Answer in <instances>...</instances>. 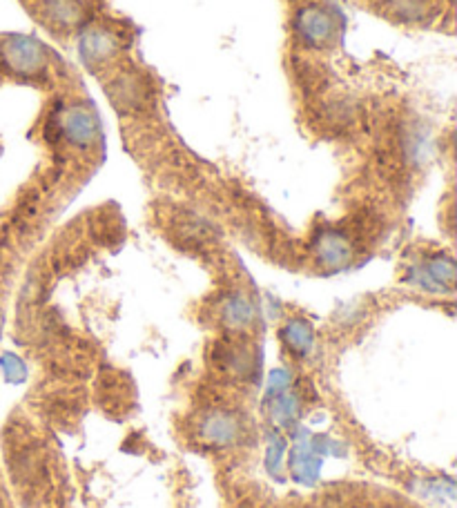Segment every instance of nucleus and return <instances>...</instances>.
I'll return each mask as SVG.
<instances>
[{"instance_id":"1","label":"nucleus","mask_w":457,"mask_h":508,"mask_svg":"<svg viewBox=\"0 0 457 508\" xmlns=\"http://www.w3.org/2000/svg\"><path fill=\"white\" fill-rule=\"evenodd\" d=\"M0 67L13 76H43L49 67V49L34 36H4L0 40Z\"/></svg>"},{"instance_id":"2","label":"nucleus","mask_w":457,"mask_h":508,"mask_svg":"<svg viewBox=\"0 0 457 508\" xmlns=\"http://www.w3.org/2000/svg\"><path fill=\"white\" fill-rule=\"evenodd\" d=\"M57 136L69 147L92 150L101 141V121L90 103H72L58 112L54 121Z\"/></svg>"},{"instance_id":"3","label":"nucleus","mask_w":457,"mask_h":508,"mask_svg":"<svg viewBox=\"0 0 457 508\" xmlns=\"http://www.w3.org/2000/svg\"><path fill=\"white\" fill-rule=\"evenodd\" d=\"M293 27L299 43L308 49L330 48L332 40L339 34L335 13L324 7V4L317 3H308L303 7H299L297 13H294Z\"/></svg>"},{"instance_id":"4","label":"nucleus","mask_w":457,"mask_h":508,"mask_svg":"<svg viewBox=\"0 0 457 508\" xmlns=\"http://www.w3.org/2000/svg\"><path fill=\"white\" fill-rule=\"evenodd\" d=\"M337 448H344L339 442L330 440L324 435H306L299 437V442L294 444L293 452H290V470H293V477L299 484H315L320 479L321 464H324V457L332 455Z\"/></svg>"},{"instance_id":"5","label":"nucleus","mask_w":457,"mask_h":508,"mask_svg":"<svg viewBox=\"0 0 457 508\" xmlns=\"http://www.w3.org/2000/svg\"><path fill=\"white\" fill-rule=\"evenodd\" d=\"M108 96L117 112L136 114L150 105L152 87L143 74L134 72V69H123L110 78Z\"/></svg>"},{"instance_id":"6","label":"nucleus","mask_w":457,"mask_h":508,"mask_svg":"<svg viewBox=\"0 0 457 508\" xmlns=\"http://www.w3.org/2000/svg\"><path fill=\"white\" fill-rule=\"evenodd\" d=\"M198 440L207 446L215 448H230L239 444L246 433L242 415L233 413V410L215 408L198 422Z\"/></svg>"},{"instance_id":"7","label":"nucleus","mask_w":457,"mask_h":508,"mask_svg":"<svg viewBox=\"0 0 457 508\" xmlns=\"http://www.w3.org/2000/svg\"><path fill=\"white\" fill-rule=\"evenodd\" d=\"M312 257H315L317 266H320L321 270H344L355 257L353 241H350L348 234L341 232V230H320V232L315 234V241H312Z\"/></svg>"},{"instance_id":"8","label":"nucleus","mask_w":457,"mask_h":508,"mask_svg":"<svg viewBox=\"0 0 457 508\" xmlns=\"http://www.w3.org/2000/svg\"><path fill=\"white\" fill-rule=\"evenodd\" d=\"M406 279L426 293H451L455 285V261L449 254H435L410 267Z\"/></svg>"},{"instance_id":"9","label":"nucleus","mask_w":457,"mask_h":508,"mask_svg":"<svg viewBox=\"0 0 457 508\" xmlns=\"http://www.w3.org/2000/svg\"><path fill=\"white\" fill-rule=\"evenodd\" d=\"M119 49H121V40H119L117 31L101 25L87 27L81 34V40H78L81 58L90 65V67H99V65L112 61L119 54Z\"/></svg>"},{"instance_id":"10","label":"nucleus","mask_w":457,"mask_h":508,"mask_svg":"<svg viewBox=\"0 0 457 508\" xmlns=\"http://www.w3.org/2000/svg\"><path fill=\"white\" fill-rule=\"evenodd\" d=\"M257 315L259 311H257L255 299L243 290H233L219 303V319L230 330H248L255 326Z\"/></svg>"},{"instance_id":"11","label":"nucleus","mask_w":457,"mask_h":508,"mask_svg":"<svg viewBox=\"0 0 457 508\" xmlns=\"http://www.w3.org/2000/svg\"><path fill=\"white\" fill-rule=\"evenodd\" d=\"M281 341H284L286 348L290 353L299 355H308L315 346V330H312V323L306 321L303 317H293L284 323L281 328Z\"/></svg>"},{"instance_id":"12","label":"nucleus","mask_w":457,"mask_h":508,"mask_svg":"<svg viewBox=\"0 0 457 508\" xmlns=\"http://www.w3.org/2000/svg\"><path fill=\"white\" fill-rule=\"evenodd\" d=\"M43 16L57 30H72L83 22V4L78 0H43Z\"/></svg>"},{"instance_id":"13","label":"nucleus","mask_w":457,"mask_h":508,"mask_svg":"<svg viewBox=\"0 0 457 508\" xmlns=\"http://www.w3.org/2000/svg\"><path fill=\"white\" fill-rule=\"evenodd\" d=\"M266 406L272 424H277V426H293L299 417V410H302V399L293 390H286L275 397H268Z\"/></svg>"},{"instance_id":"14","label":"nucleus","mask_w":457,"mask_h":508,"mask_svg":"<svg viewBox=\"0 0 457 508\" xmlns=\"http://www.w3.org/2000/svg\"><path fill=\"white\" fill-rule=\"evenodd\" d=\"M386 13L400 22H422L433 16V0H386Z\"/></svg>"},{"instance_id":"15","label":"nucleus","mask_w":457,"mask_h":508,"mask_svg":"<svg viewBox=\"0 0 457 508\" xmlns=\"http://www.w3.org/2000/svg\"><path fill=\"white\" fill-rule=\"evenodd\" d=\"M225 368L230 372L239 377H252L257 372V363H259V357H257L255 348L248 344H234L228 346L225 350V359H224Z\"/></svg>"},{"instance_id":"16","label":"nucleus","mask_w":457,"mask_h":508,"mask_svg":"<svg viewBox=\"0 0 457 508\" xmlns=\"http://www.w3.org/2000/svg\"><path fill=\"white\" fill-rule=\"evenodd\" d=\"M286 455V442L281 440V435H270V444H268V455H266V469L270 475L281 473V461Z\"/></svg>"},{"instance_id":"17","label":"nucleus","mask_w":457,"mask_h":508,"mask_svg":"<svg viewBox=\"0 0 457 508\" xmlns=\"http://www.w3.org/2000/svg\"><path fill=\"white\" fill-rule=\"evenodd\" d=\"M0 366H3V372H4V377H7V381L22 383L27 380L25 362L18 359L16 355H4V357L0 359Z\"/></svg>"},{"instance_id":"18","label":"nucleus","mask_w":457,"mask_h":508,"mask_svg":"<svg viewBox=\"0 0 457 508\" xmlns=\"http://www.w3.org/2000/svg\"><path fill=\"white\" fill-rule=\"evenodd\" d=\"M290 383H293V377H290L288 371H272L270 377H268L266 399H268V397L279 395V392L290 390Z\"/></svg>"}]
</instances>
